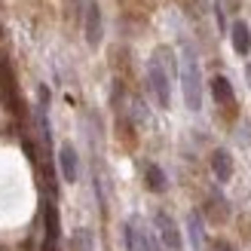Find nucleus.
<instances>
[{"label":"nucleus","mask_w":251,"mask_h":251,"mask_svg":"<svg viewBox=\"0 0 251 251\" xmlns=\"http://www.w3.org/2000/svg\"><path fill=\"white\" fill-rule=\"evenodd\" d=\"M178 77H181V89H184V104L190 110H199V107H202V71H199L196 52L190 46H184Z\"/></svg>","instance_id":"f03ea898"},{"label":"nucleus","mask_w":251,"mask_h":251,"mask_svg":"<svg viewBox=\"0 0 251 251\" xmlns=\"http://www.w3.org/2000/svg\"><path fill=\"white\" fill-rule=\"evenodd\" d=\"M71 251H95L92 248V233L89 230H77L71 236Z\"/></svg>","instance_id":"ddd939ff"},{"label":"nucleus","mask_w":251,"mask_h":251,"mask_svg":"<svg viewBox=\"0 0 251 251\" xmlns=\"http://www.w3.org/2000/svg\"><path fill=\"white\" fill-rule=\"evenodd\" d=\"M144 178H147V187H150L153 193H162V190H166V172H162L159 166H153V162L144 169Z\"/></svg>","instance_id":"f8f14e48"},{"label":"nucleus","mask_w":251,"mask_h":251,"mask_svg":"<svg viewBox=\"0 0 251 251\" xmlns=\"http://www.w3.org/2000/svg\"><path fill=\"white\" fill-rule=\"evenodd\" d=\"M178 77V61H175V52L169 46H159L153 58L147 61V83H150V92H153L156 104L159 107H169L172 104V80Z\"/></svg>","instance_id":"f257e3e1"},{"label":"nucleus","mask_w":251,"mask_h":251,"mask_svg":"<svg viewBox=\"0 0 251 251\" xmlns=\"http://www.w3.org/2000/svg\"><path fill=\"white\" fill-rule=\"evenodd\" d=\"M43 227H46L43 251H55V242H58V211H55L52 202H46V208H43Z\"/></svg>","instance_id":"0eeeda50"},{"label":"nucleus","mask_w":251,"mask_h":251,"mask_svg":"<svg viewBox=\"0 0 251 251\" xmlns=\"http://www.w3.org/2000/svg\"><path fill=\"white\" fill-rule=\"evenodd\" d=\"M123 236H126V248H129V251H166L159 245L156 233L147 230V224L141 218H129V221H126Z\"/></svg>","instance_id":"7ed1b4c3"},{"label":"nucleus","mask_w":251,"mask_h":251,"mask_svg":"<svg viewBox=\"0 0 251 251\" xmlns=\"http://www.w3.org/2000/svg\"><path fill=\"white\" fill-rule=\"evenodd\" d=\"M187 233H190L193 251H202V245H205V230H202V218H199L196 211H190V218H187Z\"/></svg>","instance_id":"9b49d317"},{"label":"nucleus","mask_w":251,"mask_h":251,"mask_svg":"<svg viewBox=\"0 0 251 251\" xmlns=\"http://www.w3.org/2000/svg\"><path fill=\"white\" fill-rule=\"evenodd\" d=\"M230 40H233V49H236L239 55H248V52H251V31H248L245 22H233Z\"/></svg>","instance_id":"1a4fd4ad"},{"label":"nucleus","mask_w":251,"mask_h":251,"mask_svg":"<svg viewBox=\"0 0 251 251\" xmlns=\"http://www.w3.org/2000/svg\"><path fill=\"white\" fill-rule=\"evenodd\" d=\"M211 98H215L218 104H233L236 95H233V83L227 77H215L211 80Z\"/></svg>","instance_id":"9d476101"},{"label":"nucleus","mask_w":251,"mask_h":251,"mask_svg":"<svg viewBox=\"0 0 251 251\" xmlns=\"http://www.w3.org/2000/svg\"><path fill=\"white\" fill-rule=\"evenodd\" d=\"M83 28H86V43H89V46H98V43H101L104 28H101V9H98L95 0H89V3H86V12H83Z\"/></svg>","instance_id":"39448f33"},{"label":"nucleus","mask_w":251,"mask_h":251,"mask_svg":"<svg viewBox=\"0 0 251 251\" xmlns=\"http://www.w3.org/2000/svg\"><path fill=\"white\" fill-rule=\"evenodd\" d=\"M211 172H215V178L221 184H227L233 178V156L227 150H215V153H211Z\"/></svg>","instance_id":"6e6552de"},{"label":"nucleus","mask_w":251,"mask_h":251,"mask_svg":"<svg viewBox=\"0 0 251 251\" xmlns=\"http://www.w3.org/2000/svg\"><path fill=\"white\" fill-rule=\"evenodd\" d=\"M58 169H61V178H65L68 184L77 181V175H80V159H77V150H74L71 144H61V147H58Z\"/></svg>","instance_id":"423d86ee"},{"label":"nucleus","mask_w":251,"mask_h":251,"mask_svg":"<svg viewBox=\"0 0 251 251\" xmlns=\"http://www.w3.org/2000/svg\"><path fill=\"white\" fill-rule=\"evenodd\" d=\"M153 227H156V239H159V245L166 248V251H184L181 230H178V224H175V218L169 215V211H156Z\"/></svg>","instance_id":"20e7f679"},{"label":"nucleus","mask_w":251,"mask_h":251,"mask_svg":"<svg viewBox=\"0 0 251 251\" xmlns=\"http://www.w3.org/2000/svg\"><path fill=\"white\" fill-rule=\"evenodd\" d=\"M211 251H236L230 242H224V239H218V242H211Z\"/></svg>","instance_id":"4468645a"}]
</instances>
